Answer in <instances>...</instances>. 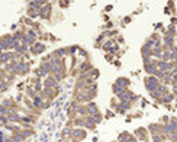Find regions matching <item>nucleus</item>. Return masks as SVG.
<instances>
[{"label":"nucleus","mask_w":177,"mask_h":142,"mask_svg":"<svg viewBox=\"0 0 177 142\" xmlns=\"http://www.w3.org/2000/svg\"><path fill=\"white\" fill-rule=\"evenodd\" d=\"M28 15H29L31 17H36V12H35L32 8H29L28 9Z\"/></svg>","instance_id":"obj_2"},{"label":"nucleus","mask_w":177,"mask_h":142,"mask_svg":"<svg viewBox=\"0 0 177 142\" xmlns=\"http://www.w3.org/2000/svg\"><path fill=\"white\" fill-rule=\"evenodd\" d=\"M6 78H8V84L15 81V75H13V74H8V75H6Z\"/></svg>","instance_id":"obj_3"},{"label":"nucleus","mask_w":177,"mask_h":142,"mask_svg":"<svg viewBox=\"0 0 177 142\" xmlns=\"http://www.w3.org/2000/svg\"><path fill=\"white\" fill-rule=\"evenodd\" d=\"M44 48H45V47H44L42 44H35V45L31 47V52H32V54H39V52L44 51Z\"/></svg>","instance_id":"obj_1"}]
</instances>
